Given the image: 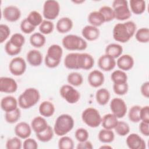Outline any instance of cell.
Instances as JSON below:
<instances>
[{"instance_id":"7a4b0ae2","label":"cell","mask_w":149,"mask_h":149,"mask_svg":"<svg viewBox=\"0 0 149 149\" xmlns=\"http://www.w3.org/2000/svg\"><path fill=\"white\" fill-rule=\"evenodd\" d=\"M73 117L67 113L61 114L56 119L54 126V133L58 136H65L70 132L74 127Z\"/></svg>"},{"instance_id":"4dcf8cb0","label":"cell","mask_w":149,"mask_h":149,"mask_svg":"<svg viewBox=\"0 0 149 149\" xmlns=\"http://www.w3.org/2000/svg\"><path fill=\"white\" fill-rule=\"evenodd\" d=\"M111 94L109 91L105 88H101L98 89L95 94V99L97 103L101 105H106L109 101Z\"/></svg>"},{"instance_id":"7c38bea8","label":"cell","mask_w":149,"mask_h":149,"mask_svg":"<svg viewBox=\"0 0 149 149\" xmlns=\"http://www.w3.org/2000/svg\"><path fill=\"white\" fill-rule=\"evenodd\" d=\"M17 83L15 79L9 77H1L0 91L5 93H13L17 90Z\"/></svg>"},{"instance_id":"db71d44e","label":"cell","mask_w":149,"mask_h":149,"mask_svg":"<svg viewBox=\"0 0 149 149\" xmlns=\"http://www.w3.org/2000/svg\"><path fill=\"white\" fill-rule=\"evenodd\" d=\"M140 120L149 123V106L146 105L141 107L140 112Z\"/></svg>"},{"instance_id":"8d00e7d4","label":"cell","mask_w":149,"mask_h":149,"mask_svg":"<svg viewBox=\"0 0 149 149\" xmlns=\"http://www.w3.org/2000/svg\"><path fill=\"white\" fill-rule=\"evenodd\" d=\"M26 18L27 20L35 27L40 26L43 21L42 15L37 10L31 11Z\"/></svg>"},{"instance_id":"f6af8a7d","label":"cell","mask_w":149,"mask_h":149,"mask_svg":"<svg viewBox=\"0 0 149 149\" xmlns=\"http://www.w3.org/2000/svg\"><path fill=\"white\" fill-rule=\"evenodd\" d=\"M23 144L19 137H13L9 139L6 143V148L7 149H20Z\"/></svg>"},{"instance_id":"e575fe53","label":"cell","mask_w":149,"mask_h":149,"mask_svg":"<svg viewBox=\"0 0 149 149\" xmlns=\"http://www.w3.org/2000/svg\"><path fill=\"white\" fill-rule=\"evenodd\" d=\"M67 81L68 83L72 86H80L83 82V77L82 75L76 72L70 73L67 76Z\"/></svg>"},{"instance_id":"60d3db41","label":"cell","mask_w":149,"mask_h":149,"mask_svg":"<svg viewBox=\"0 0 149 149\" xmlns=\"http://www.w3.org/2000/svg\"><path fill=\"white\" fill-rule=\"evenodd\" d=\"M104 16L105 22H108L113 20L115 19V14L113 9L112 7L109 6H102L98 10Z\"/></svg>"},{"instance_id":"6f0895ef","label":"cell","mask_w":149,"mask_h":149,"mask_svg":"<svg viewBox=\"0 0 149 149\" xmlns=\"http://www.w3.org/2000/svg\"><path fill=\"white\" fill-rule=\"evenodd\" d=\"M140 92L141 94L146 98L149 97V82L146 81L143 83L140 87Z\"/></svg>"},{"instance_id":"f546056e","label":"cell","mask_w":149,"mask_h":149,"mask_svg":"<svg viewBox=\"0 0 149 149\" xmlns=\"http://www.w3.org/2000/svg\"><path fill=\"white\" fill-rule=\"evenodd\" d=\"M46 55L53 59L61 61L63 55V49L59 45L52 44L48 48Z\"/></svg>"},{"instance_id":"e0dca14e","label":"cell","mask_w":149,"mask_h":149,"mask_svg":"<svg viewBox=\"0 0 149 149\" xmlns=\"http://www.w3.org/2000/svg\"><path fill=\"white\" fill-rule=\"evenodd\" d=\"M116 65L123 71H127L130 70L134 66V61L132 56L129 54L121 55L116 62Z\"/></svg>"},{"instance_id":"816d5d0a","label":"cell","mask_w":149,"mask_h":149,"mask_svg":"<svg viewBox=\"0 0 149 149\" xmlns=\"http://www.w3.org/2000/svg\"><path fill=\"white\" fill-rule=\"evenodd\" d=\"M10 30L9 26L5 24H0V42L3 43L9 37Z\"/></svg>"},{"instance_id":"d4e9b609","label":"cell","mask_w":149,"mask_h":149,"mask_svg":"<svg viewBox=\"0 0 149 149\" xmlns=\"http://www.w3.org/2000/svg\"><path fill=\"white\" fill-rule=\"evenodd\" d=\"M79 54L77 52H71L67 54L64 59V65L69 69H79L78 57Z\"/></svg>"},{"instance_id":"836d02e7","label":"cell","mask_w":149,"mask_h":149,"mask_svg":"<svg viewBox=\"0 0 149 149\" xmlns=\"http://www.w3.org/2000/svg\"><path fill=\"white\" fill-rule=\"evenodd\" d=\"M54 129H52L51 126L48 125L45 130H44L42 132L36 133V137L39 141L46 143L52 140L54 137Z\"/></svg>"},{"instance_id":"8992f818","label":"cell","mask_w":149,"mask_h":149,"mask_svg":"<svg viewBox=\"0 0 149 149\" xmlns=\"http://www.w3.org/2000/svg\"><path fill=\"white\" fill-rule=\"evenodd\" d=\"M112 8L114 11L115 19L118 20H127L132 16L128 2L126 0L113 1L112 2Z\"/></svg>"},{"instance_id":"91938a15","label":"cell","mask_w":149,"mask_h":149,"mask_svg":"<svg viewBox=\"0 0 149 149\" xmlns=\"http://www.w3.org/2000/svg\"><path fill=\"white\" fill-rule=\"evenodd\" d=\"M72 2L74 3L77 4H80L83 2H84V0H75V1H72Z\"/></svg>"},{"instance_id":"f5cc1de1","label":"cell","mask_w":149,"mask_h":149,"mask_svg":"<svg viewBox=\"0 0 149 149\" xmlns=\"http://www.w3.org/2000/svg\"><path fill=\"white\" fill-rule=\"evenodd\" d=\"M23 148L24 149H37L38 148V144L34 139L28 137L23 141Z\"/></svg>"},{"instance_id":"9c48e42d","label":"cell","mask_w":149,"mask_h":149,"mask_svg":"<svg viewBox=\"0 0 149 149\" xmlns=\"http://www.w3.org/2000/svg\"><path fill=\"white\" fill-rule=\"evenodd\" d=\"M109 107L112 113L118 119L125 116L127 112L126 104L122 98H113L111 101Z\"/></svg>"},{"instance_id":"603a6c76","label":"cell","mask_w":149,"mask_h":149,"mask_svg":"<svg viewBox=\"0 0 149 149\" xmlns=\"http://www.w3.org/2000/svg\"><path fill=\"white\" fill-rule=\"evenodd\" d=\"M49 125L47 120L42 116H38L33 118L31 122L32 130L36 133H38L42 132L47 129Z\"/></svg>"},{"instance_id":"c3c4849f","label":"cell","mask_w":149,"mask_h":149,"mask_svg":"<svg viewBox=\"0 0 149 149\" xmlns=\"http://www.w3.org/2000/svg\"><path fill=\"white\" fill-rule=\"evenodd\" d=\"M22 50V48L17 47L12 44L10 41H8L5 45V51L10 56H15L18 55Z\"/></svg>"},{"instance_id":"ac0fdd59","label":"cell","mask_w":149,"mask_h":149,"mask_svg":"<svg viewBox=\"0 0 149 149\" xmlns=\"http://www.w3.org/2000/svg\"><path fill=\"white\" fill-rule=\"evenodd\" d=\"M31 126L26 122H20L15 127V133L16 136L22 139H26L30 137L31 133Z\"/></svg>"},{"instance_id":"d6a6232c","label":"cell","mask_w":149,"mask_h":149,"mask_svg":"<svg viewBox=\"0 0 149 149\" xmlns=\"http://www.w3.org/2000/svg\"><path fill=\"white\" fill-rule=\"evenodd\" d=\"M98 138V140L103 143H110L114 140L115 134L112 130L104 128L99 132Z\"/></svg>"},{"instance_id":"484cf974","label":"cell","mask_w":149,"mask_h":149,"mask_svg":"<svg viewBox=\"0 0 149 149\" xmlns=\"http://www.w3.org/2000/svg\"><path fill=\"white\" fill-rule=\"evenodd\" d=\"M118 119L113 113H107L102 118L101 124L104 129L112 130L116 126L118 122Z\"/></svg>"},{"instance_id":"6da1fadb","label":"cell","mask_w":149,"mask_h":149,"mask_svg":"<svg viewBox=\"0 0 149 149\" xmlns=\"http://www.w3.org/2000/svg\"><path fill=\"white\" fill-rule=\"evenodd\" d=\"M136 29V24L133 21L118 23L113 27L112 31L113 37L118 42H126L135 34Z\"/></svg>"},{"instance_id":"3957f363","label":"cell","mask_w":149,"mask_h":149,"mask_svg":"<svg viewBox=\"0 0 149 149\" xmlns=\"http://www.w3.org/2000/svg\"><path fill=\"white\" fill-rule=\"evenodd\" d=\"M40 99L39 91L35 88H26L19 97V106L22 109H29L35 105Z\"/></svg>"},{"instance_id":"d6986e66","label":"cell","mask_w":149,"mask_h":149,"mask_svg":"<svg viewBox=\"0 0 149 149\" xmlns=\"http://www.w3.org/2000/svg\"><path fill=\"white\" fill-rule=\"evenodd\" d=\"M81 34L84 38L88 41H92L98 38L100 31L97 27L92 25H87L83 28Z\"/></svg>"},{"instance_id":"b9f144b4","label":"cell","mask_w":149,"mask_h":149,"mask_svg":"<svg viewBox=\"0 0 149 149\" xmlns=\"http://www.w3.org/2000/svg\"><path fill=\"white\" fill-rule=\"evenodd\" d=\"M141 107L139 105H136L130 108L128 112V118L131 122L133 123H137L140 121V112Z\"/></svg>"},{"instance_id":"5bb4252c","label":"cell","mask_w":149,"mask_h":149,"mask_svg":"<svg viewBox=\"0 0 149 149\" xmlns=\"http://www.w3.org/2000/svg\"><path fill=\"white\" fill-rule=\"evenodd\" d=\"M87 80L89 84L93 87H99L102 86L105 80L103 73L99 70H93L88 75Z\"/></svg>"},{"instance_id":"bcb514c9","label":"cell","mask_w":149,"mask_h":149,"mask_svg":"<svg viewBox=\"0 0 149 149\" xmlns=\"http://www.w3.org/2000/svg\"><path fill=\"white\" fill-rule=\"evenodd\" d=\"M129 90V85L127 82L122 83H113V90L114 93L119 95L126 94Z\"/></svg>"},{"instance_id":"d590c367","label":"cell","mask_w":149,"mask_h":149,"mask_svg":"<svg viewBox=\"0 0 149 149\" xmlns=\"http://www.w3.org/2000/svg\"><path fill=\"white\" fill-rule=\"evenodd\" d=\"M111 79L113 83H126L127 81V76L125 71L122 70H116L112 73Z\"/></svg>"},{"instance_id":"94428289","label":"cell","mask_w":149,"mask_h":149,"mask_svg":"<svg viewBox=\"0 0 149 149\" xmlns=\"http://www.w3.org/2000/svg\"><path fill=\"white\" fill-rule=\"evenodd\" d=\"M112 147L111 146H107V145H104V146H102L100 147V148H112Z\"/></svg>"},{"instance_id":"7402d4cb","label":"cell","mask_w":149,"mask_h":149,"mask_svg":"<svg viewBox=\"0 0 149 149\" xmlns=\"http://www.w3.org/2000/svg\"><path fill=\"white\" fill-rule=\"evenodd\" d=\"M73 26V23L70 18L68 17H62L57 21L56 29L59 33L64 34L70 31Z\"/></svg>"},{"instance_id":"7dc6e473","label":"cell","mask_w":149,"mask_h":149,"mask_svg":"<svg viewBox=\"0 0 149 149\" xmlns=\"http://www.w3.org/2000/svg\"><path fill=\"white\" fill-rule=\"evenodd\" d=\"M9 41L14 45L19 48H22V46L25 42V38L22 34L16 33H14L10 37Z\"/></svg>"},{"instance_id":"11a10c76","label":"cell","mask_w":149,"mask_h":149,"mask_svg":"<svg viewBox=\"0 0 149 149\" xmlns=\"http://www.w3.org/2000/svg\"><path fill=\"white\" fill-rule=\"evenodd\" d=\"M44 62H45L46 66H47L48 68H55L59 65L61 61L53 59L46 55L44 58Z\"/></svg>"},{"instance_id":"ba28073f","label":"cell","mask_w":149,"mask_h":149,"mask_svg":"<svg viewBox=\"0 0 149 149\" xmlns=\"http://www.w3.org/2000/svg\"><path fill=\"white\" fill-rule=\"evenodd\" d=\"M61 96L69 104H73L77 102L80 98V94L78 90L70 84H64L59 90Z\"/></svg>"},{"instance_id":"74e56055","label":"cell","mask_w":149,"mask_h":149,"mask_svg":"<svg viewBox=\"0 0 149 149\" xmlns=\"http://www.w3.org/2000/svg\"><path fill=\"white\" fill-rule=\"evenodd\" d=\"M135 38L139 42L147 43L149 41V29L147 27H141L135 33Z\"/></svg>"},{"instance_id":"ab89813d","label":"cell","mask_w":149,"mask_h":149,"mask_svg":"<svg viewBox=\"0 0 149 149\" xmlns=\"http://www.w3.org/2000/svg\"><path fill=\"white\" fill-rule=\"evenodd\" d=\"M58 148L59 149H73L74 148V141L73 139L66 136H62L59 139Z\"/></svg>"},{"instance_id":"8fae6325","label":"cell","mask_w":149,"mask_h":149,"mask_svg":"<svg viewBox=\"0 0 149 149\" xmlns=\"http://www.w3.org/2000/svg\"><path fill=\"white\" fill-rule=\"evenodd\" d=\"M126 143L130 149H145L146 141L137 133L129 134L126 139Z\"/></svg>"},{"instance_id":"52a82bcc","label":"cell","mask_w":149,"mask_h":149,"mask_svg":"<svg viewBox=\"0 0 149 149\" xmlns=\"http://www.w3.org/2000/svg\"><path fill=\"white\" fill-rule=\"evenodd\" d=\"M60 12V5L57 1L47 0L43 5L42 15L46 20L55 19Z\"/></svg>"},{"instance_id":"1f68e13d","label":"cell","mask_w":149,"mask_h":149,"mask_svg":"<svg viewBox=\"0 0 149 149\" xmlns=\"http://www.w3.org/2000/svg\"><path fill=\"white\" fill-rule=\"evenodd\" d=\"M29 40L32 46L36 48H41L45 44L46 38L42 33L36 32L31 35Z\"/></svg>"},{"instance_id":"2e32d148","label":"cell","mask_w":149,"mask_h":149,"mask_svg":"<svg viewBox=\"0 0 149 149\" xmlns=\"http://www.w3.org/2000/svg\"><path fill=\"white\" fill-rule=\"evenodd\" d=\"M94 65V59L92 55L88 53H79L78 57L79 69L89 70Z\"/></svg>"},{"instance_id":"f1b7e54d","label":"cell","mask_w":149,"mask_h":149,"mask_svg":"<svg viewBox=\"0 0 149 149\" xmlns=\"http://www.w3.org/2000/svg\"><path fill=\"white\" fill-rule=\"evenodd\" d=\"M87 19L90 25L97 27L101 26L105 22L104 16L99 11H93L90 12L88 15Z\"/></svg>"},{"instance_id":"f35d334b","label":"cell","mask_w":149,"mask_h":149,"mask_svg":"<svg viewBox=\"0 0 149 149\" xmlns=\"http://www.w3.org/2000/svg\"><path fill=\"white\" fill-rule=\"evenodd\" d=\"M21 116V112L19 108H17L13 111L5 112V119L6 122L12 124L17 122Z\"/></svg>"},{"instance_id":"680465c9","label":"cell","mask_w":149,"mask_h":149,"mask_svg":"<svg viewBox=\"0 0 149 149\" xmlns=\"http://www.w3.org/2000/svg\"><path fill=\"white\" fill-rule=\"evenodd\" d=\"M77 149H93V146L91 141L86 140L82 142H79L76 147Z\"/></svg>"},{"instance_id":"9f6ffc18","label":"cell","mask_w":149,"mask_h":149,"mask_svg":"<svg viewBox=\"0 0 149 149\" xmlns=\"http://www.w3.org/2000/svg\"><path fill=\"white\" fill-rule=\"evenodd\" d=\"M139 129L140 133L143 135L145 136H149V123L141 121L139 125Z\"/></svg>"},{"instance_id":"7bdbcfd3","label":"cell","mask_w":149,"mask_h":149,"mask_svg":"<svg viewBox=\"0 0 149 149\" xmlns=\"http://www.w3.org/2000/svg\"><path fill=\"white\" fill-rule=\"evenodd\" d=\"M116 133L120 136H125L130 132V126L124 121H118L114 128Z\"/></svg>"},{"instance_id":"f907efd6","label":"cell","mask_w":149,"mask_h":149,"mask_svg":"<svg viewBox=\"0 0 149 149\" xmlns=\"http://www.w3.org/2000/svg\"><path fill=\"white\" fill-rule=\"evenodd\" d=\"M36 27L33 26L27 19V18L22 20L20 23V29L21 31L25 34H30L33 33Z\"/></svg>"},{"instance_id":"30bf717a","label":"cell","mask_w":149,"mask_h":149,"mask_svg":"<svg viewBox=\"0 0 149 149\" xmlns=\"http://www.w3.org/2000/svg\"><path fill=\"white\" fill-rule=\"evenodd\" d=\"M26 62L25 60L20 56L13 58L9 64V70L14 76H21L26 70Z\"/></svg>"},{"instance_id":"9a60e30c","label":"cell","mask_w":149,"mask_h":149,"mask_svg":"<svg viewBox=\"0 0 149 149\" xmlns=\"http://www.w3.org/2000/svg\"><path fill=\"white\" fill-rule=\"evenodd\" d=\"M116 65L115 59L111 56L104 54L101 55L98 60V66L102 70L109 72L113 69Z\"/></svg>"},{"instance_id":"44dd1931","label":"cell","mask_w":149,"mask_h":149,"mask_svg":"<svg viewBox=\"0 0 149 149\" xmlns=\"http://www.w3.org/2000/svg\"><path fill=\"white\" fill-rule=\"evenodd\" d=\"M42 55L37 49H31L27 53L26 59L32 66H39L42 62Z\"/></svg>"},{"instance_id":"cb8c5ba5","label":"cell","mask_w":149,"mask_h":149,"mask_svg":"<svg viewBox=\"0 0 149 149\" xmlns=\"http://www.w3.org/2000/svg\"><path fill=\"white\" fill-rule=\"evenodd\" d=\"M38 111L42 116L48 118L54 115L55 108L51 102L49 101H44L40 104Z\"/></svg>"},{"instance_id":"4fadbf2b","label":"cell","mask_w":149,"mask_h":149,"mask_svg":"<svg viewBox=\"0 0 149 149\" xmlns=\"http://www.w3.org/2000/svg\"><path fill=\"white\" fill-rule=\"evenodd\" d=\"M2 16L7 21L14 22L18 20L21 17V11L15 5H9L3 9Z\"/></svg>"},{"instance_id":"ffe728a7","label":"cell","mask_w":149,"mask_h":149,"mask_svg":"<svg viewBox=\"0 0 149 149\" xmlns=\"http://www.w3.org/2000/svg\"><path fill=\"white\" fill-rule=\"evenodd\" d=\"M18 101L12 95H8L3 97L1 101V109L5 112L12 111L17 108Z\"/></svg>"},{"instance_id":"ee69618b","label":"cell","mask_w":149,"mask_h":149,"mask_svg":"<svg viewBox=\"0 0 149 149\" xmlns=\"http://www.w3.org/2000/svg\"><path fill=\"white\" fill-rule=\"evenodd\" d=\"M54 29V24L48 20H43L42 23L39 26V30L41 33L44 35L49 34L51 33Z\"/></svg>"},{"instance_id":"5b68a950","label":"cell","mask_w":149,"mask_h":149,"mask_svg":"<svg viewBox=\"0 0 149 149\" xmlns=\"http://www.w3.org/2000/svg\"><path fill=\"white\" fill-rule=\"evenodd\" d=\"M81 119L86 125L90 127L95 128L101 125L102 117L97 109L88 107L82 112Z\"/></svg>"},{"instance_id":"83f0119b","label":"cell","mask_w":149,"mask_h":149,"mask_svg":"<svg viewBox=\"0 0 149 149\" xmlns=\"http://www.w3.org/2000/svg\"><path fill=\"white\" fill-rule=\"evenodd\" d=\"M129 5L130 11L135 15L142 14L146 8V3L144 0H130Z\"/></svg>"},{"instance_id":"277c9868","label":"cell","mask_w":149,"mask_h":149,"mask_svg":"<svg viewBox=\"0 0 149 149\" xmlns=\"http://www.w3.org/2000/svg\"><path fill=\"white\" fill-rule=\"evenodd\" d=\"M63 47L69 51H83L87 47V42L82 37L75 34H68L62 40Z\"/></svg>"},{"instance_id":"4316f807","label":"cell","mask_w":149,"mask_h":149,"mask_svg":"<svg viewBox=\"0 0 149 149\" xmlns=\"http://www.w3.org/2000/svg\"><path fill=\"white\" fill-rule=\"evenodd\" d=\"M105 51V54L108 55L115 59L119 58L122 54L123 48L120 44L111 43L106 47Z\"/></svg>"},{"instance_id":"681fc988","label":"cell","mask_w":149,"mask_h":149,"mask_svg":"<svg viewBox=\"0 0 149 149\" xmlns=\"http://www.w3.org/2000/svg\"><path fill=\"white\" fill-rule=\"evenodd\" d=\"M74 136L76 139L79 142H82L88 140L89 137V133L86 129L80 127L75 131Z\"/></svg>"}]
</instances>
